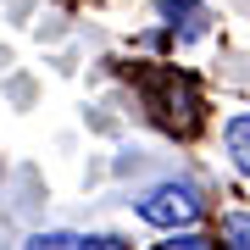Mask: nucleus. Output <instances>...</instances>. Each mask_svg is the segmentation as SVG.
I'll list each match as a JSON object with an SVG mask.
<instances>
[{"label":"nucleus","instance_id":"obj_2","mask_svg":"<svg viewBox=\"0 0 250 250\" xmlns=\"http://www.w3.org/2000/svg\"><path fill=\"white\" fill-rule=\"evenodd\" d=\"M223 145H228L233 167H239V172H250V111L228 117V128H223Z\"/></svg>","mask_w":250,"mask_h":250},{"label":"nucleus","instance_id":"obj_3","mask_svg":"<svg viewBox=\"0 0 250 250\" xmlns=\"http://www.w3.org/2000/svg\"><path fill=\"white\" fill-rule=\"evenodd\" d=\"M223 250H250V211L223 217Z\"/></svg>","mask_w":250,"mask_h":250},{"label":"nucleus","instance_id":"obj_1","mask_svg":"<svg viewBox=\"0 0 250 250\" xmlns=\"http://www.w3.org/2000/svg\"><path fill=\"white\" fill-rule=\"evenodd\" d=\"M139 223H150V228H167V233H178V228H189L200 217V195L189 184H156V189H145L139 195Z\"/></svg>","mask_w":250,"mask_h":250},{"label":"nucleus","instance_id":"obj_4","mask_svg":"<svg viewBox=\"0 0 250 250\" xmlns=\"http://www.w3.org/2000/svg\"><path fill=\"white\" fill-rule=\"evenodd\" d=\"M83 245V233H67V228H56V233H34L28 239V250H78Z\"/></svg>","mask_w":250,"mask_h":250},{"label":"nucleus","instance_id":"obj_5","mask_svg":"<svg viewBox=\"0 0 250 250\" xmlns=\"http://www.w3.org/2000/svg\"><path fill=\"white\" fill-rule=\"evenodd\" d=\"M78 250H128V245L117 239V233H89V239H83Z\"/></svg>","mask_w":250,"mask_h":250},{"label":"nucleus","instance_id":"obj_6","mask_svg":"<svg viewBox=\"0 0 250 250\" xmlns=\"http://www.w3.org/2000/svg\"><path fill=\"white\" fill-rule=\"evenodd\" d=\"M161 250H206V239H200V233H172Z\"/></svg>","mask_w":250,"mask_h":250}]
</instances>
